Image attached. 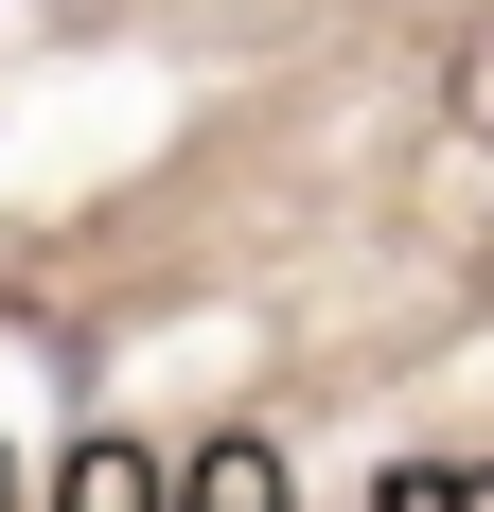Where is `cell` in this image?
Masks as SVG:
<instances>
[{
	"label": "cell",
	"mask_w": 494,
	"mask_h": 512,
	"mask_svg": "<svg viewBox=\"0 0 494 512\" xmlns=\"http://www.w3.org/2000/svg\"><path fill=\"white\" fill-rule=\"evenodd\" d=\"M53 512H177V477L142 460V442H89V460H71V495Z\"/></svg>",
	"instance_id": "1"
},
{
	"label": "cell",
	"mask_w": 494,
	"mask_h": 512,
	"mask_svg": "<svg viewBox=\"0 0 494 512\" xmlns=\"http://www.w3.org/2000/svg\"><path fill=\"white\" fill-rule=\"evenodd\" d=\"M177 512H300V495H283L265 442H230V460H195V495H177Z\"/></svg>",
	"instance_id": "2"
},
{
	"label": "cell",
	"mask_w": 494,
	"mask_h": 512,
	"mask_svg": "<svg viewBox=\"0 0 494 512\" xmlns=\"http://www.w3.org/2000/svg\"><path fill=\"white\" fill-rule=\"evenodd\" d=\"M442 124H459V142H477V159H494V18H477V36H459V53H442Z\"/></svg>",
	"instance_id": "3"
}]
</instances>
